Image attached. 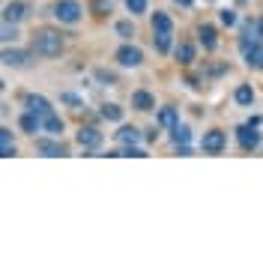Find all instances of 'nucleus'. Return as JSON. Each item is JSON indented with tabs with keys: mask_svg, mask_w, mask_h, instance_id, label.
<instances>
[{
	"mask_svg": "<svg viewBox=\"0 0 263 263\" xmlns=\"http://www.w3.org/2000/svg\"><path fill=\"white\" fill-rule=\"evenodd\" d=\"M33 54H39V57H60L63 54V36L54 30H39L33 36Z\"/></svg>",
	"mask_w": 263,
	"mask_h": 263,
	"instance_id": "1",
	"label": "nucleus"
},
{
	"mask_svg": "<svg viewBox=\"0 0 263 263\" xmlns=\"http://www.w3.org/2000/svg\"><path fill=\"white\" fill-rule=\"evenodd\" d=\"M54 18L60 21V24H78L84 18V9H81V3L78 0H57L54 3Z\"/></svg>",
	"mask_w": 263,
	"mask_h": 263,
	"instance_id": "2",
	"label": "nucleus"
},
{
	"mask_svg": "<svg viewBox=\"0 0 263 263\" xmlns=\"http://www.w3.org/2000/svg\"><path fill=\"white\" fill-rule=\"evenodd\" d=\"M114 60L123 66V69H138V66L144 63V51L138 48V45H132V42H126V45L117 48Z\"/></svg>",
	"mask_w": 263,
	"mask_h": 263,
	"instance_id": "3",
	"label": "nucleus"
},
{
	"mask_svg": "<svg viewBox=\"0 0 263 263\" xmlns=\"http://www.w3.org/2000/svg\"><path fill=\"white\" fill-rule=\"evenodd\" d=\"M228 147V135L221 129H210L203 132V138H200V149L206 153V156H218V153H224Z\"/></svg>",
	"mask_w": 263,
	"mask_h": 263,
	"instance_id": "4",
	"label": "nucleus"
},
{
	"mask_svg": "<svg viewBox=\"0 0 263 263\" xmlns=\"http://www.w3.org/2000/svg\"><path fill=\"white\" fill-rule=\"evenodd\" d=\"M236 141H239V147L246 149V153H254L257 147H263L260 132H257V126H251V123H242L236 129Z\"/></svg>",
	"mask_w": 263,
	"mask_h": 263,
	"instance_id": "5",
	"label": "nucleus"
},
{
	"mask_svg": "<svg viewBox=\"0 0 263 263\" xmlns=\"http://www.w3.org/2000/svg\"><path fill=\"white\" fill-rule=\"evenodd\" d=\"M75 141H78V147H84V149H99L105 144L102 132L93 129V126H81V129L75 132Z\"/></svg>",
	"mask_w": 263,
	"mask_h": 263,
	"instance_id": "6",
	"label": "nucleus"
},
{
	"mask_svg": "<svg viewBox=\"0 0 263 263\" xmlns=\"http://www.w3.org/2000/svg\"><path fill=\"white\" fill-rule=\"evenodd\" d=\"M36 153H39V156H48V159L69 156V149H66L60 141H54V135H51V138H39V141H36Z\"/></svg>",
	"mask_w": 263,
	"mask_h": 263,
	"instance_id": "7",
	"label": "nucleus"
},
{
	"mask_svg": "<svg viewBox=\"0 0 263 263\" xmlns=\"http://www.w3.org/2000/svg\"><path fill=\"white\" fill-rule=\"evenodd\" d=\"M0 60H3V66H15V69H21V66L30 63V51H21V48H3Z\"/></svg>",
	"mask_w": 263,
	"mask_h": 263,
	"instance_id": "8",
	"label": "nucleus"
},
{
	"mask_svg": "<svg viewBox=\"0 0 263 263\" xmlns=\"http://www.w3.org/2000/svg\"><path fill=\"white\" fill-rule=\"evenodd\" d=\"M24 108L27 111H33V114H39V117H45V114H51L54 108H51V102L45 96H39V93H30V96L24 99Z\"/></svg>",
	"mask_w": 263,
	"mask_h": 263,
	"instance_id": "9",
	"label": "nucleus"
},
{
	"mask_svg": "<svg viewBox=\"0 0 263 263\" xmlns=\"http://www.w3.org/2000/svg\"><path fill=\"white\" fill-rule=\"evenodd\" d=\"M132 108L141 111V114H147V111L156 108V99H153L149 90H135V93H132Z\"/></svg>",
	"mask_w": 263,
	"mask_h": 263,
	"instance_id": "10",
	"label": "nucleus"
},
{
	"mask_svg": "<svg viewBox=\"0 0 263 263\" xmlns=\"http://www.w3.org/2000/svg\"><path fill=\"white\" fill-rule=\"evenodd\" d=\"M197 39H200V45H203L206 51L218 48V33H215L213 24H200V27H197Z\"/></svg>",
	"mask_w": 263,
	"mask_h": 263,
	"instance_id": "11",
	"label": "nucleus"
},
{
	"mask_svg": "<svg viewBox=\"0 0 263 263\" xmlns=\"http://www.w3.org/2000/svg\"><path fill=\"white\" fill-rule=\"evenodd\" d=\"M18 126H21V132H27V135H36V132H42V117L33 114V111H24V114L18 117Z\"/></svg>",
	"mask_w": 263,
	"mask_h": 263,
	"instance_id": "12",
	"label": "nucleus"
},
{
	"mask_svg": "<svg viewBox=\"0 0 263 263\" xmlns=\"http://www.w3.org/2000/svg\"><path fill=\"white\" fill-rule=\"evenodd\" d=\"M27 12H30V9H27V3H9V6H6V9H3V21H12V24H18V21H24V18H27Z\"/></svg>",
	"mask_w": 263,
	"mask_h": 263,
	"instance_id": "13",
	"label": "nucleus"
},
{
	"mask_svg": "<svg viewBox=\"0 0 263 263\" xmlns=\"http://www.w3.org/2000/svg\"><path fill=\"white\" fill-rule=\"evenodd\" d=\"M174 60L180 66H192L195 63V45H192V42H180V45L174 48Z\"/></svg>",
	"mask_w": 263,
	"mask_h": 263,
	"instance_id": "14",
	"label": "nucleus"
},
{
	"mask_svg": "<svg viewBox=\"0 0 263 263\" xmlns=\"http://www.w3.org/2000/svg\"><path fill=\"white\" fill-rule=\"evenodd\" d=\"M114 138L123 144V147H132V144H138L144 135H141V129H135V126H123L120 132H114Z\"/></svg>",
	"mask_w": 263,
	"mask_h": 263,
	"instance_id": "15",
	"label": "nucleus"
},
{
	"mask_svg": "<svg viewBox=\"0 0 263 263\" xmlns=\"http://www.w3.org/2000/svg\"><path fill=\"white\" fill-rule=\"evenodd\" d=\"M42 132H48V135H60L63 132V117L57 114V111H51V114H45L42 117Z\"/></svg>",
	"mask_w": 263,
	"mask_h": 263,
	"instance_id": "16",
	"label": "nucleus"
},
{
	"mask_svg": "<svg viewBox=\"0 0 263 263\" xmlns=\"http://www.w3.org/2000/svg\"><path fill=\"white\" fill-rule=\"evenodd\" d=\"M15 156V141H12V132L6 129H0V159H12Z\"/></svg>",
	"mask_w": 263,
	"mask_h": 263,
	"instance_id": "17",
	"label": "nucleus"
},
{
	"mask_svg": "<svg viewBox=\"0 0 263 263\" xmlns=\"http://www.w3.org/2000/svg\"><path fill=\"white\" fill-rule=\"evenodd\" d=\"M233 102L242 105V108H251V105H254V90H251V84H239L236 93H233Z\"/></svg>",
	"mask_w": 263,
	"mask_h": 263,
	"instance_id": "18",
	"label": "nucleus"
},
{
	"mask_svg": "<svg viewBox=\"0 0 263 263\" xmlns=\"http://www.w3.org/2000/svg\"><path fill=\"white\" fill-rule=\"evenodd\" d=\"M149 24H153V33H174V21L167 12H156Z\"/></svg>",
	"mask_w": 263,
	"mask_h": 263,
	"instance_id": "19",
	"label": "nucleus"
},
{
	"mask_svg": "<svg viewBox=\"0 0 263 263\" xmlns=\"http://www.w3.org/2000/svg\"><path fill=\"white\" fill-rule=\"evenodd\" d=\"M162 129H174L177 123H180V114H177V108H162L159 111V120H156Z\"/></svg>",
	"mask_w": 263,
	"mask_h": 263,
	"instance_id": "20",
	"label": "nucleus"
},
{
	"mask_svg": "<svg viewBox=\"0 0 263 263\" xmlns=\"http://www.w3.org/2000/svg\"><path fill=\"white\" fill-rule=\"evenodd\" d=\"M171 138H174L177 147H180V144H189V141H192V129H189L185 123H177V126L171 129Z\"/></svg>",
	"mask_w": 263,
	"mask_h": 263,
	"instance_id": "21",
	"label": "nucleus"
},
{
	"mask_svg": "<svg viewBox=\"0 0 263 263\" xmlns=\"http://www.w3.org/2000/svg\"><path fill=\"white\" fill-rule=\"evenodd\" d=\"M99 114H102V120H108V123H120V120H123V108L111 102V105H102Z\"/></svg>",
	"mask_w": 263,
	"mask_h": 263,
	"instance_id": "22",
	"label": "nucleus"
},
{
	"mask_svg": "<svg viewBox=\"0 0 263 263\" xmlns=\"http://www.w3.org/2000/svg\"><path fill=\"white\" fill-rule=\"evenodd\" d=\"M114 33L120 36V39H126V42H129L132 36H135V24H132L129 18H123V21H117V24H114Z\"/></svg>",
	"mask_w": 263,
	"mask_h": 263,
	"instance_id": "23",
	"label": "nucleus"
},
{
	"mask_svg": "<svg viewBox=\"0 0 263 263\" xmlns=\"http://www.w3.org/2000/svg\"><path fill=\"white\" fill-rule=\"evenodd\" d=\"M153 45H156L159 54H167V51H171V33H156V36H153Z\"/></svg>",
	"mask_w": 263,
	"mask_h": 263,
	"instance_id": "24",
	"label": "nucleus"
},
{
	"mask_svg": "<svg viewBox=\"0 0 263 263\" xmlns=\"http://www.w3.org/2000/svg\"><path fill=\"white\" fill-rule=\"evenodd\" d=\"M90 9H93V15L105 18L111 12V0H90Z\"/></svg>",
	"mask_w": 263,
	"mask_h": 263,
	"instance_id": "25",
	"label": "nucleus"
},
{
	"mask_svg": "<svg viewBox=\"0 0 263 263\" xmlns=\"http://www.w3.org/2000/svg\"><path fill=\"white\" fill-rule=\"evenodd\" d=\"M149 0H126V9H129L132 15H141V12H147Z\"/></svg>",
	"mask_w": 263,
	"mask_h": 263,
	"instance_id": "26",
	"label": "nucleus"
},
{
	"mask_svg": "<svg viewBox=\"0 0 263 263\" xmlns=\"http://www.w3.org/2000/svg\"><path fill=\"white\" fill-rule=\"evenodd\" d=\"M120 156H126V159H147V149H141L138 144H132V147H126Z\"/></svg>",
	"mask_w": 263,
	"mask_h": 263,
	"instance_id": "27",
	"label": "nucleus"
},
{
	"mask_svg": "<svg viewBox=\"0 0 263 263\" xmlns=\"http://www.w3.org/2000/svg\"><path fill=\"white\" fill-rule=\"evenodd\" d=\"M218 21H221L224 27H236V12H233V9H221V12H218Z\"/></svg>",
	"mask_w": 263,
	"mask_h": 263,
	"instance_id": "28",
	"label": "nucleus"
},
{
	"mask_svg": "<svg viewBox=\"0 0 263 263\" xmlns=\"http://www.w3.org/2000/svg\"><path fill=\"white\" fill-rule=\"evenodd\" d=\"M18 33H15V24L12 21H3V42H15Z\"/></svg>",
	"mask_w": 263,
	"mask_h": 263,
	"instance_id": "29",
	"label": "nucleus"
},
{
	"mask_svg": "<svg viewBox=\"0 0 263 263\" xmlns=\"http://www.w3.org/2000/svg\"><path fill=\"white\" fill-rule=\"evenodd\" d=\"M96 78H99V81H108V84H114V81H117V75H114V72H105V69H99V72H96Z\"/></svg>",
	"mask_w": 263,
	"mask_h": 263,
	"instance_id": "30",
	"label": "nucleus"
},
{
	"mask_svg": "<svg viewBox=\"0 0 263 263\" xmlns=\"http://www.w3.org/2000/svg\"><path fill=\"white\" fill-rule=\"evenodd\" d=\"M60 99H63L66 105H81V99H78V96H72V93H63Z\"/></svg>",
	"mask_w": 263,
	"mask_h": 263,
	"instance_id": "31",
	"label": "nucleus"
},
{
	"mask_svg": "<svg viewBox=\"0 0 263 263\" xmlns=\"http://www.w3.org/2000/svg\"><path fill=\"white\" fill-rule=\"evenodd\" d=\"M174 3H180V6H185V9H189V6H192L195 0H174Z\"/></svg>",
	"mask_w": 263,
	"mask_h": 263,
	"instance_id": "32",
	"label": "nucleus"
},
{
	"mask_svg": "<svg viewBox=\"0 0 263 263\" xmlns=\"http://www.w3.org/2000/svg\"><path fill=\"white\" fill-rule=\"evenodd\" d=\"M257 30H260V39H263V15H260V21H257Z\"/></svg>",
	"mask_w": 263,
	"mask_h": 263,
	"instance_id": "33",
	"label": "nucleus"
},
{
	"mask_svg": "<svg viewBox=\"0 0 263 263\" xmlns=\"http://www.w3.org/2000/svg\"><path fill=\"white\" fill-rule=\"evenodd\" d=\"M257 69H263V54H260V60H257Z\"/></svg>",
	"mask_w": 263,
	"mask_h": 263,
	"instance_id": "34",
	"label": "nucleus"
}]
</instances>
